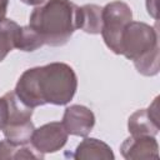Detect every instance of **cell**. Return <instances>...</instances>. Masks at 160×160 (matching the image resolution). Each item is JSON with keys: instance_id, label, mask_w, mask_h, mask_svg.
I'll use <instances>...</instances> for the list:
<instances>
[{"instance_id": "cell-1", "label": "cell", "mask_w": 160, "mask_h": 160, "mask_svg": "<svg viewBox=\"0 0 160 160\" xmlns=\"http://www.w3.org/2000/svg\"><path fill=\"white\" fill-rule=\"evenodd\" d=\"M78 89L74 69L65 62H50L25 70L19 78L14 92L28 106L46 104L66 105Z\"/></svg>"}, {"instance_id": "cell-2", "label": "cell", "mask_w": 160, "mask_h": 160, "mask_svg": "<svg viewBox=\"0 0 160 160\" xmlns=\"http://www.w3.org/2000/svg\"><path fill=\"white\" fill-rule=\"evenodd\" d=\"M29 26L44 45L62 46L79 29V6L70 0H46L30 14Z\"/></svg>"}, {"instance_id": "cell-3", "label": "cell", "mask_w": 160, "mask_h": 160, "mask_svg": "<svg viewBox=\"0 0 160 160\" xmlns=\"http://www.w3.org/2000/svg\"><path fill=\"white\" fill-rule=\"evenodd\" d=\"M121 55L134 62L144 76H154L160 70L158 30L141 21H130L121 35Z\"/></svg>"}, {"instance_id": "cell-4", "label": "cell", "mask_w": 160, "mask_h": 160, "mask_svg": "<svg viewBox=\"0 0 160 160\" xmlns=\"http://www.w3.org/2000/svg\"><path fill=\"white\" fill-rule=\"evenodd\" d=\"M132 21V11L124 1H111L102 8L101 36L106 46L116 55H121V35L125 26Z\"/></svg>"}, {"instance_id": "cell-5", "label": "cell", "mask_w": 160, "mask_h": 160, "mask_svg": "<svg viewBox=\"0 0 160 160\" xmlns=\"http://www.w3.org/2000/svg\"><path fill=\"white\" fill-rule=\"evenodd\" d=\"M68 136L69 134L62 122L51 121L34 130L30 144L36 151L41 154H50L62 149L68 141Z\"/></svg>"}, {"instance_id": "cell-6", "label": "cell", "mask_w": 160, "mask_h": 160, "mask_svg": "<svg viewBox=\"0 0 160 160\" xmlns=\"http://www.w3.org/2000/svg\"><path fill=\"white\" fill-rule=\"evenodd\" d=\"M128 130L131 136H156L159 134V96L148 109H139L130 115Z\"/></svg>"}, {"instance_id": "cell-7", "label": "cell", "mask_w": 160, "mask_h": 160, "mask_svg": "<svg viewBox=\"0 0 160 160\" xmlns=\"http://www.w3.org/2000/svg\"><path fill=\"white\" fill-rule=\"evenodd\" d=\"M61 122L69 135L85 138L95 125V115L84 105H70L65 109Z\"/></svg>"}, {"instance_id": "cell-8", "label": "cell", "mask_w": 160, "mask_h": 160, "mask_svg": "<svg viewBox=\"0 0 160 160\" xmlns=\"http://www.w3.org/2000/svg\"><path fill=\"white\" fill-rule=\"evenodd\" d=\"M120 151L128 160L159 159V144L155 136H130L124 140Z\"/></svg>"}, {"instance_id": "cell-9", "label": "cell", "mask_w": 160, "mask_h": 160, "mask_svg": "<svg viewBox=\"0 0 160 160\" xmlns=\"http://www.w3.org/2000/svg\"><path fill=\"white\" fill-rule=\"evenodd\" d=\"M71 158H74L76 160H84V159L114 160L115 155H114L111 148L106 142H104L99 139H95V138H85L76 146Z\"/></svg>"}, {"instance_id": "cell-10", "label": "cell", "mask_w": 160, "mask_h": 160, "mask_svg": "<svg viewBox=\"0 0 160 160\" xmlns=\"http://www.w3.org/2000/svg\"><path fill=\"white\" fill-rule=\"evenodd\" d=\"M102 28V8L95 4H86L79 8V29L86 34L96 35Z\"/></svg>"}, {"instance_id": "cell-11", "label": "cell", "mask_w": 160, "mask_h": 160, "mask_svg": "<svg viewBox=\"0 0 160 160\" xmlns=\"http://www.w3.org/2000/svg\"><path fill=\"white\" fill-rule=\"evenodd\" d=\"M34 130H35V126L30 120L28 122H22L18 125H8L2 129V132L5 139L10 144L15 146H22L30 142Z\"/></svg>"}, {"instance_id": "cell-12", "label": "cell", "mask_w": 160, "mask_h": 160, "mask_svg": "<svg viewBox=\"0 0 160 160\" xmlns=\"http://www.w3.org/2000/svg\"><path fill=\"white\" fill-rule=\"evenodd\" d=\"M19 25L10 19H4L0 21V62L8 56V54L15 49L16 34Z\"/></svg>"}, {"instance_id": "cell-13", "label": "cell", "mask_w": 160, "mask_h": 160, "mask_svg": "<svg viewBox=\"0 0 160 160\" xmlns=\"http://www.w3.org/2000/svg\"><path fill=\"white\" fill-rule=\"evenodd\" d=\"M42 45H44L42 39L29 25L19 26V30L16 34V40H15V48L16 49H19L21 51L30 52V51L38 50Z\"/></svg>"}, {"instance_id": "cell-14", "label": "cell", "mask_w": 160, "mask_h": 160, "mask_svg": "<svg viewBox=\"0 0 160 160\" xmlns=\"http://www.w3.org/2000/svg\"><path fill=\"white\" fill-rule=\"evenodd\" d=\"M12 159H44V154L36 151L32 146L29 148L26 145H22V148L15 150Z\"/></svg>"}, {"instance_id": "cell-15", "label": "cell", "mask_w": 160, "mask_h": 160, "mask_svg": "<svg viewBox=\"0 0 160 160\" xmlns=\"http://www.w3.org/2000/svg\"><path fill=\"white\" fill-rule=\"evenodd\" d=\"M15 150H16V146L10 144L6 139L0 141V160H2V159H12Z\"/></svg>"}, {"instance_id": "cell-16", "label": "cell", "mask_w": 160, "mask_h": 160, "mask_svg": "<svg viewBox=\"0 0 160 160\" xmlns=\"http://www.w3.org/2000/svg\"><path fill=\"white\" fill-rule=\"evenodd\" d=\"M8 120V105L4 96L0 98V130L4 129Z\"/></svg>"}, {"instance_id": "cell-17", "label": "cell", "mask_w": 160, "mask_h": 160, "mask_svg": "<svg viewBox=\"0 0 160 160\" xmlns=\"http://www.w3.org/2000/svg\"><path fill=\"white\" fill-rule=\"evenodd\" d=\"M146 9L154 19H158V0H146Z\"/></svg>"}, {"instance_id": "cell-18", "label": "cell", "mask_w": 160, "mask_h": 160, "mask_svg": "<svg viewBox=\"0 0 160 160\" xmlns=\"http://www.w3.org/2000/svg\"><path fill=\"white\" fill-rule=\"evenodd\" d=\"M8 5H9V0H0V21L5 19V15L8 11Z\"/></svg>"}, {"instance_id": "cell-19", "label": "cell", "mask_w": 160, "mask_h": 160, "mask_svg": "<svg viewBox=\"0 0 160 160\" xmlns=\"http://www.w3.org/2000/svg\"><path fill=\"white\" fill-rule=\"evenodd\" d=\"M20 1H22V2H24V4H26V5L39 6V5H41L42 2H45L46 0H20Z\"/></svg>"}]
</instances>
